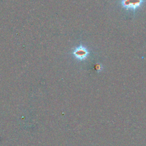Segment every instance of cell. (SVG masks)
Returning a JSON list of instances; mask_svg holds the SVG:
<instances>
[{
	"mask_svg": "<svg viewBox=\"0 0 146 146\" xmlns=\"http://www.w3.org/2000/svg\"><path fill=\"white\" fill-rule=\"evenodd\" d=\"M144 0H121L120 4L126 10L135 11L144 3Z\"/></svg>",
	"mask_w": 146,
	"mask_h": 146,
	"instance_id": "2",
	"label": "cell"
},
{
	"mask_svg": "<svg viewBox=\"0 0 146 146\" xmlns=\"http://www.w3.org/2000/svg\"><path fill=\"white\" fill-rule=\"evenodd\" d=\"M90 52L87 48L83 45H79L72 51V56L79 61L85 60L88 56Z\"/></svg>",
	"mask_w": 146,
	"mask_h": 146,
	"instance_id": "1",
	"label": "cell"
},
{
	"mask_svg": "<svg viewBox=\"0 0 146 146\" xmlns=\"http://www.w3.org/2000/svg\"><path fill=\"white\" fill-rule=\"evenodd\" d=\"M102 65L100 64V63H96L95 65V70L98 71V72H99L100 71H102Z\"/></svg>",
	"mask_w": 146,
	"mask_h": 146,
	"instance_id": "3",
	"label": "cell"
}]
</instances>
